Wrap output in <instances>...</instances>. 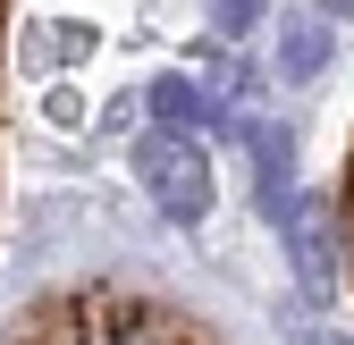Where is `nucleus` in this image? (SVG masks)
Listing matches in <instances>:
<instances>
[{
  "label": "nucleus",
  "mask_w": 354,
  "mask_h": 345,
  "mask_svg": "<svg viewBox=\"0 0 354 345\" xmlns=\"http://www.w3.org/2000/svg\"><path fill=\"white\" fill-rule=\"evenodd\" d=\"M287 244H295V270H304V295H329L337 286V253H329V202H295L287 219Z\"/></svg>",
  "instance_id": "obj_3"
},
{
  "label": "nucleus",
  "mask_w": 354,
  "mask_h": 345,
  "mask_svg": "<svg viewBox=\"0 0 354 345\" xmlns=\"http://www.w3.org/2000/svg\"><path fill=\"white\" fill-rule=\"evenodd\" d=\"M329 17H354V0H321V26H329Z\"/></svg>",
  "instance_id": "obj_7"
},
{
  "label": "nucleus",
  "mask_w": 354,
  "mask_h": 345,
  "mask_svg": "<svg viewBox=\"0 0 354 345\" xmlns=\"http://www.w3.org/2000/svg\"><path fill=\"white\" fill-rule=\"evenodd\" d=\"M245 17H253V0H219V26L228 34H245Z\"/></svg>",
  "instance_id": "obj_6"
},
{
  "label": "nucleus",
  "mask_w": 354,
  "mask_h": 345,
  "mask_svg": "<svg viewBox=\"0 0 354 345\" xmlns=\"http://www.w3.org/2000/svg\"><path fill=\"white\" fill-rule=\"evenodd\" d=\"M136 177L160 202L169 228H194L203 210H211V160L194 152V135H144L136 144Z\"/></svg>",
  "instance_id": "obj_1"
},
{
  "label": "nucleus",
  "mask_w": 354,
  "mask_h": 345,
  "mask_svg": "<svg viewBox=\"0 0 354 345\" xmlns=\"http://www.w3.org/2000/svg\"><path fill=\"white\" fill-rule=\"evenodd\" d=\"M279 59H287V76H313V68L329 59V26H321V17H295L287 42H279Z\"/></svg>",
  "instance_id": "obj_4"
},
{
  "label": "nucleus",
  "mask_w": 354,
  "mask_h": 345,
  "mask_svg": "<svg viewBox=\"0 0 354 345\" xmlns=\"http://www.w3.org/2000/svg\"><path fill=\"white\" fill-rule=\"evenodd\" d=\"M253 186H261V210L287 228L304 194H295V144L279 135V126H253Z\"/></svg>",
  "instance_id": "obj_2"
},
{
  "label": "nucleus",
  "mask_w": 354,
  "mask_h": 345,
  "mask_svg": "<svg viewBox=\"0 0 354 345\" xmlns=\"http://www.w3.org/2000/svg\"><path fill=\"white\" fill-rule=\"evenodd\" d=\"M152 110H160L169 126H177V118H203V101H194V84H186V76H169V84H152Z\"/></svg>",
  "instance_id": "obj_5"
}]
</instances>
